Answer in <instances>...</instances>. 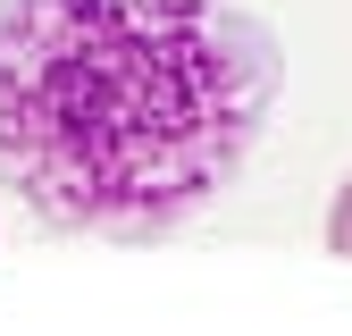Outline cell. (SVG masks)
Masks as SVG:
<instances>
[{
  "mask_svg": "<svg viewBox=\"0 0 352 336\" xmlns=\"http://www.w3.org/2000/svg\"><path fill=\"white\" fill-rule=\"evenodd\" d=\"M277 93L243 0H0V185L42 227L176 235L243 177Z\"/></svg>",
  "mask_w": 352,
  "mask_h": 336,
  "instance_id": "1",
  "label": "cell"
},
{
  "mask_svg": "<svg viewBox=\"0 0 352 336\" xmlns=\"http://www.w3.org/2000/svg\"><path fill=\"white\" fill-rule=\"evenodd\" d=\"M327 252H344V261H352V177H344L336 202H327Z\"/></svg>",
  "mask_w": 352,
  "mask_h": 336,
  "instance_id": "2",
  "label": "cell"
}]
</instances>
